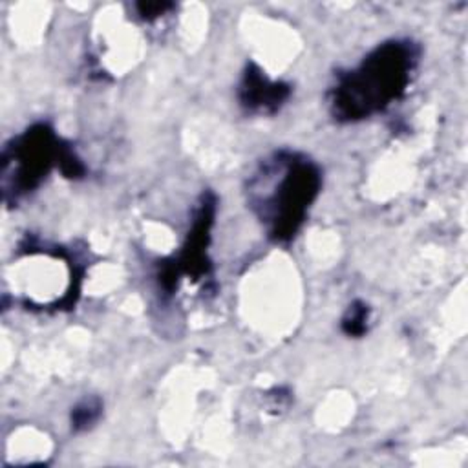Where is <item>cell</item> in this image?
Listing matches in <instances>:
<instances>
[{
    "label": "cell",
    "mask_w": 468,
    "mask_h": 468,
    "mask_svg": "<svg viewBox=\"0 0 468 468\" xmlns=\"http://www.w3.org/2000/svg\"><path fill=\"white\" fill-rule=\"evenodd\" d=\"M322 174L316 163L291 150L274 152L263 159L249 179V203L269 236L289 241L303 223L316 199Z\"/></svg>",
    "instance_id": "obj_1"
},
{
    "label": "cell",
    "mask_w": 468,
    "mask_h": 468,
    "mask_svg": "<svg viewBox=\"0 0 468 468\" xmlns=\"http://www.w3.org/2000/svg\"><path fill=\"white\" fill-rule=\"evenodd\" d=\"M419 62L411 40L377 46L355 69L340 73L329 91L331 113L338 121H358L384 110L408 88Z\"/></svg>",
    "instance_id": "obj_2"
},
{
    "label": "cell",
    "mask_w": 468,
    "mask_h": 468,
    "mask_svg": "<svg viewBox=\"0 0 468 468\" xmlns=\"http://www.w3.org/2000/svg\"><path fill=\"white\" fill-rule=\"evenodd\" d=\"M57 165L68 177L84 174L82 161L75 155L69 144L48 124H35L5 146L2 155L4 197L18 199L38 186L42 177Z\"/></svg>",
    "instance_id": "obj_3"
},
{
    "label": "cell",
    "mask_w": 468,
    "mask_h": 468,
    "mask_svg": "<svg viewBox=\"0 0 468 468\" xmlns=\"http://www.w3.org/2000/svg\"><path fill=\"white\" fill-rule=\"evenodd\" d=\"M216 199L212 194H205L196 210L192 229L186 236V241L177 254V258L166 261L159 271V283L166 292H172L177 287L179 276L186 274L194 280L208 274L210 261L207 258V247L210 239V229L214 223Z\"/></svg>",
    "instance_id": "obj_4"
},
{
    "label": "cell",
    "mask_w": 468,
    "mask_h": 468,
    "mask_svg": "<svg viewBox=\"0 0 468 468\" xmlns=\"http://www.w3.org/2000/svg\"><path fill=\"white\" fill-rule=\"evenodd\" d=\"M291 88L271 80L258 66L249 64L238 86L239 104L250 113H274L289 97Z\"/></svg>",
    "instance_id": "obj_5"
},
{
    "label": "cell",
    "mask_w": 468,
    "mask_h": 468,
    "mask_svg": "<svg viewBox=\"0 0 468 468\" xmlns=\"http://www.w3.org/2000/svg\"><path fill=\"white\" fill-rule=\"evenodd\" d=\"M367 322H369V307L356 300L353 302L346 314L342 316V331L349 336H362L367 331Z\"/></svg>",
    "instance_id": "obj_6"
},
{
    "label": "cell",
    "mask_w": 468,
    "mask_h": 468,
    "mask_svg": "<svg viewBox=\"0 0 468 468\" xmlns=\"http://www.w3.org/2000/svg\"><path fill=\"white\" fill-rule=\"evenodd\" d=\"M101 415V402L97 399H86L75 406L71 411V426L73 430H84L91 426Z\"/></svg>",
    "instance_id": "obj_7"
},
{
    "label": "cell",
    "mask_w": 468,
    "mask_h": 468,
    "mask_svg": "<svg viewBox=\"0 0 468 468\" xmlns=\"http://www.w3.org/2000/svg\"><path fill=\"white\" fill-rule=\"evenodd\" d=\"M135 7H137L141 18L154 20V18L165 15L168 9H172L174 4H170V2H154V4H137Z\"/></svg>",
    "instance_id": "obj_8"
}]
</instances>
